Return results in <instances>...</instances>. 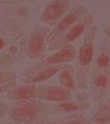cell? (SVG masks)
<instances>
[{"label": "cell", "mask_w": 110, "mask_h": 124, "mask_svg": "<svg viewBox=\"0 0 110 124\" xmlns=\"http://www.w3.org/2000/svg\"><path fill=\"white\" fill-rule=\"evenodd\" d=\"M95 29L92 28L82 46L79 48L78 54H77V65H76V79L77 83L81 87H85L86 81H87V75L89 72L90 64L93 60L94 52H95Z\"/></svg>", "instance_id": "6da1fadb"}, {"label": "cell", "mask_w": 110, "mask_h": 124, "mask_svg": "<svg viewBox=\"0 0 110 124\" xmlns=\"http://www.w3.org/2000/svg\"><path fill=\"white\" fill-rule=\"evenodd\" d=\"M44 108L35 101H18L11 109L10 116L15 123H29L41 118Z\"/></svg>", "instance_id": "7a4b0ae2"}, {"label": "cell", "mask_w": 110, "mask_h": 124, "mask_svg": "<svg viewBox=\"0 0 110 124\" xmlns=\"http://www.w3.org/2000/svg\"><path fill=\"white\" fill-rule=\"evenodd\" d=\"M87 15H88V10L84 6H77L72 10H70L69 12H68L50 31L48 36V42H50L51 44L52 42L57 40L60 36L66 33L69 29H70L74 24L80 21Z\"/></svg>", "instance_id": "3957f363"}, {"label": "cell", "mask_w": 110, "mask_h": 124, "mask_svg": "<svg viewBox=\"0 0 110 124\" xmlns=\"http://www.w3.org/2000/svg\"><path fill=\"white\" fill-rule=\"evenodd\" d=\"M92 16L87 15L85 17H83L80 21H78L76 24H74L70 29H69L66 33H64L62 36H60L57 40L52 42L50 44V49L51 50H58L66 46H69L71 42L78 39L91 25L92 23Z\"/></svg>", "instance_id": "277c9868"}, {"label": "cell", "mask_w": 110, "mask_h": 124, "mask_svg": "<svg viewBox=\"0 0 110 124\" xmlns=\"http://www.w3.org/2000/svg\"><path fill=\"white\" fill-rule=\"evenodd\" d=\"M49 33V29L42 26H38L33 30L27 44V55L30 58L38 59L43 56Z\"/></svg>", "instance_id": "5b68a950"}, {"label": "cell", "mask_w": 110, "mask_h": 124, "mask_svg": "<svg viewBox=\"0 0 110 124\" xmlns=\"http://www.w3.org/2000/svg\"><path fill=\"white\" fill-rule=\"evenodd\" d=\"M69 5L70 3L66 0H55L48 2L41 16V20L46 25L55 26L67 14Z\"/></svg>", "instance_id": "8992f818"}, {"label": "cell", "mask_w": 110, "mask_h": 124, "mask_svg": "<svg viewBox=\"0 0 110 124\" xmlns=\"http://www.w3.org/2000/svg\"><path fill=\"white\" fill-rule=\"evenodd\" d=\"M76 56H77V54H76V51H75L74 47L71 45L66 46L56 50L52 54H50V55L44 57L43 59H41L39 63V65L36 66L35 72L41 69V68H44V67L63 65L64 63L70 62V61L74 60L76 58Z\"/></svg>", "instance_id": "52a82bcc"}, {"label": "cell", "mask_w": 110, "mask_h": 124, "mask_svg": "<svg viewBox=\"0 0 110 124\" xmlns=\"http://www.w3.org/2000/svg\"><path fill=\"white\" fill-rule=\"evenodd\" d=\"M71 97V91L63 87L55 85H47L37 90V98L41 101L48 102H68Z\"/></svg>", "instance_id": "ba28073f"}, {"label": "cell", "mask_w": 110, "mask_h": 124, "mask_svg": "<svg viewBox=\"0 0 110 124\" xmlns=\"http://www.w3.org/2000/svg\"><path fill=\"white\" fill-rule=\"evenodd\" d=\"M37 97V89L34 84L14 86L7 93V98L14 101H31Z\"/></svg>", "instance_id": "9c48e42d"}, {"label": "cell", "mask_w": 110, "mask_h": 124, "mask_svg": "<svg viewBox=\"0 0 110 124\" xmlns=\"http://www.w3.org/2000/svg\"><path fill=\"white\" fill-rule=\"evenodd\" d=\"M63 68H64L63 65H56V66L41 68V69L36 71L34 74H32L31 77L26 79V81L28 84H35V83L44 81L46 79L51 78L56 74H58Z\"/></svg>", "instance_id": "30bf717a"}, {"label": "cell", "mask_w": 110, "mask_h": 124, "mask_svg": "<svg viewBox=\"0 0 110 124\" xmlns=\"http://www.w3.org/2000/svg\"><path fill=\"white\" fill-rule=\"evenodd\" d=\"M95 124H110V100L102 102L94 113Z\"/></svg>", "instance_id": "8fae6325"}, {"label": "cell", "mask_w": 110, "mask_h": 124, "mask_svg": "<svg viewBox=\"0 0 110 124\" xmlns=\"http://www.w3.org/2000/svg\"><path fill=\"white\" fill-rule=\"evenodd\" d=\"M59 80H60L61 86L69 89V91L75 90L76 84H75V80H74L71 69L69 67H64L59 72Z\"/></svg>", "instance_id": "7c38bea8"}, {"label": "cell", "mask_w": 110, "mask_h": 124, "mask_svg": "<svg viewBox=\"0 0 110 124\" xmlns=\"http://www.w3.org/2000/svg\"><path fill=\"white\" fill-rule=\"evenodd\" d=\"M83 107H84L83 104L68 101V102L60 103L57 106V108L62 113H71V112H74V111H77V110L81 109Z\"/></svg>", "instance_id": "4fadbf2b"}, {"label": "cell", "mask_w": 110, "mask_h": 124, "mask_svg": "<svg viewBox=\"0 0 110 124\" xmlns=\"http://www.w3.org/2000/svg\"><path fill=\"white\" fill-rule=\"evenodd\" d=\"M109 84V78L105 74H99L94 78V85L96 88L99 90H103L107 88Z\"/></svg>", "instance_id": "5bb4252c"}, {"label": "cell", "mask_w": 110, "mask_h": 124, "mask_svg": "<svg viewBox=\"0 0 110 124\" xmlns=\"http://www.w3.org/2000/svg\"><path fill=\"white\" fill-rule=\"evenodd\" d=\"M60 124H91V123L88 119H86L81 115H74L66 118L65 120L60 122Z\"/></svg>", "instance_id": "9a60e30c"}, {"label": "cell", "mask_w": 110, "mask_h": 124, "mask_svg": "<svg viewBox=\"0 0 110 124\" xmlns=\"http://www.w3.org/2000/svg\"><path fill=\"white\" fill-rule=\"evenodd\" d=\"M15 74L14 72H6V73H0V85L13 83L15 80Z\"/></svg>", "instance_id": "2e32d148"}, {"label": "cell", "mask_w": 110, "mask_h": 124, "mask_svg": "<svg viewBox=\"0 0 110 124\" xmlns=\"http://www.w3.org/2000/svg\"><path fill=\"white\" fill-rule=\"evenodd\" d=\"M110 63V58L107 54H101L96 59V64L100 68H106Z\"/></svg>", "instance_id": "e0dca14e"}, {"label": "cell", "mask_w": 110, "mask_h": 124, "mask_svg": "<svg viewBox=\"0 0 110 124\" xmlns=\"http://www.w3.org/2000/svg\"><path fill=\"white\" fill-rule=\"evenodd\" d=\"M14 84V82H13V83H9V84L0 85V93H3V92H5V91H8Z\"/></svg>", "instance_id": "ac0fdd59"}, {"label": "cell", "mask_w": 110, "mask_h": 124, "mask_svg": "<svg viewBox=\"0 0 110 124\" xmlns=\"http://www.w3.org/2000/svg\"><path fill=\"white\" fill-rule=\"evenodd\" d=\"M104 34H105L107 37L110 38V25H108V26H106V27L104 28Z\"/></svg>", "instance_id": "d6986e66"}, {"label": "cell", "mask_w": 110, "mask_h": 124, "mask_svg": "<svg viewBox=\"0 0 110 124\" xmlns=\"http://www.w3.org/2000/svg\"><path fill=\"white\" fill-rule=\"evenodd\" d=\"M4 46H5V42L2 38H0V49H2Z\"/></svg>", "instance_id": "ffe728a7"}, {"label": "cell", "mask_w": 110, "mask_h": 124, "mask_svg": "<svg viewBox=\"0 0 110 124\" xmlns=\"http://www.w3.org/2000/svg\"><path fill=\"white\" fill-rule=\"evenodd\" d=\"M109 82H110V76H109Z\"/></svg>", "instance_id": "44dd1931"}]
</instances>
